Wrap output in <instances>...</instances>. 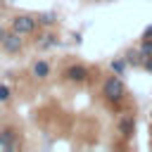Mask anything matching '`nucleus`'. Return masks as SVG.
<instances>
[{
	"instance_id": "1",
	"label": "nucleus",
	"mask_w": 152,
	"mask_h": 152,
	"mask_svg": "<svg viewBox=\"0 0 152 152\" xmlns=\"http://www.w3.org/2000/svg\"><path fill=\"white\" fill-rule=\"evenodd\" d=\"M102 97L107 102H112V104H119L126 97V86H124V81H121L119 74H112V76L104 78V83H102Z\"/></svg>"
},
{
	"instance_id": "2",
	"label": "nucleus",
	"mask_w": 152,
	"mask_h": 152,
	"mask_svg": "<svg viewBox=\"0 0 152 152\" xmlns=\"http://www.w3.org/2000/svg\"><path fill=\"white\" fill-rule=\"evenodd\" d=\"M36 28H38V19L33 14H17L12 19V31H17L21 36H31V33H36Z\"/></svg>"
},
{
	"instance_id": "3",
	"label": "nucleus",
	"mask_w": 152,
	"mask_h": 152,
	"mask_svg": "<svg viewBox=\"0 0 152 152\" xmlns=\"http://www.w3.org/2000/svg\"><path fill=\"white\" fill-rule=\"evenodd\" d=\"M2 50L7 52V55H17V52H21V48H24V38H21V33H17V31H10V33H5V38H2Z\"/></svg>"
},
{
	"instance_id": "4",
	"label": "nucleus",
	"mask_w": 152,
	"mask_h": 152,
	"mask_svg": "<svg viewBox=\"0 0 152 152\" xmlns=\"http://www.w3.org/2000/svg\"><path fill=\"white\" fill-rule=\"evenodd\" d=\"M64 78H66L69 83H86V81L90 78V71H88V66H83V64H71V66L64 69Z\"/></svg>"
},
{
	"instance_id": "5",
	"label": "nucleus",
	"mask_w": 152,
	"mask_h": 152,
	"mask_svg": "<svg viewBox=\"0 0 152 152\" xmlns=\"http://www.w3.org/2000/svg\"><path fill=\"white\" fill-rule=\"evenodd\" d=\"M116 131H119V135H121L124 140H131L133 133H135V116H133V114H124V116H119V121H116Z\"/></svg>"
},
{
	"instance_id": "6",
	"label": "nucleus",
	"mask_w": 152,
	"mask_h": 152,
	"mask_svg": "<svg viewBox=\"0 0 152 152\" xmlns=\"http://www.w3.org/2000/svg\"><path fill=\"white\" fill-rule=\"evenodd\" d=\"M0 147H2L5 152H12V150L17 147V135H14L12 128H2V131H0Z\"/></svg>"
},
{
	"instance_id": "7",
	"label": "nucleus",
	"mask_w": 152,
	"mask_h": 152,
	"mask_svg": "<svg viewBox=\"0 0 152 152\" xmlns=\"http://www.w3.org/2000/svg\"><path fill=\"white\" fill-rule=\"evenodd\" d=\"M50 71H52V66H50V62H48V59H38V62H33V66H31V74H33L38 81L48 78V76H50Z\"/></svg>"
},
{
	"instance_id": "8",
	"label": "nucleus",
	"mask_w": 152,
	"mask_h": 152,
	"mask_svg": "<svg viewBox=\"0 0 152 152\" xmlns=\"http://www.w3.org/2000/svg\"><path fill=\"white\" fill-rule=\"evenodd\" d=\"M124 59L128 62V66H142V62H145V55H142L140 50H128V52L124 55Z\"/></svg>"
},
{
	"instance_id": "9",
	"label": "nucleus",
	"mask_w": 152,
	"mask_h": 152,
	"mask_svg": "<svg viewBox=\"0 0 152 152\" xmlns=\"http://www.w3.org/2000/svg\"><path fill=\"white\" fill-rule=\"evenodd\" d=\"M36 19H38V26H52V24L57 21V14H52V12H43V14H38Z\"/></svg>"
},
{
	"instance_id": "10",
	"label": "nucleus",
	"mask_w": 152,
	"mask_h": 152,
	"mask_svg": "<svg viewBox=\"0 0 152 152\" xmlns=\"http://www.w3.org/2000/svg\"><path fill=\"white\" fill-rule=\"evenodd\" d=\"M52 45H57V36H55V33H45V36H40V40H38V48H40V50L52 48Z\"/></svg>"
},
{
	"instance_id": "11",
	"label": "nucleus",
	"mask_w": 152,
	"mask_h": 152,
	"mask_svg": "<svg viewBox=\"0 0 152 152\" xmlns=\"http://www.w3.org/2000/svg\"><path fill=\"white\" fill-rule=\"evenodd\" d=\"M126 66H128V62H126L124 57H121V59H114V62H112V71H114V74H119V76L124 74V69H126Z\"/></svg>"
},
{
	"instance_id": "12",
	"label": "nucleus",
	"mask_w": 152,
	"mask_h": 152,
	"mask_svg": "<svg viewBox=\"0 0 152 152\" xmlns=\"http://www.w3.org/2000/svg\"><path fill=\"white\" fill-rule=\"evenodd\" d=\"M138 50H140V52H142L145 57H150V55H152V38H142V40H140V48H138Z\"/></svg>"
},
{
	"instance_id": "13",
	"label": "nucleus",
	"mask_w": 152,
	"mask_h": 152,
	"mask_svg": "<svg viewBox=\"0 0 152 152\" xmlns=\"http://www.w3.org/2000/svg\"><path fill=\"white\" fill-rule=\"evenodd\" d=\"M10 86H5V83H0V102H7L10 100Z\"/></svg>"
},
{
	"instance_id": "14",
	"label": "nucleus",
	"mask_w": 152,
	"mask_h": 152,
	"mask_svg": "<svg viewBox=\"0 0 152 152\" xmlns=\"http://www.w3.org/2000/svg\"><path fill=\"white\" fill-rule=\"evenodd\" d=\"M142 69L152 74V55H150V57H145V62H142Z\"/></svg>"
},
{
	"instance_id": "15",
	"label": "nucleus",
	"mask_w": 152,
	"mask_h": 152,
	"mask_svg": "<svg viewBox=\"0 0 152 152\" xmlns=\"http://www.w3.org/2000/svg\"><path fill=\"white\" fill-rule=\"evenodd\" d=\"M142 38H152V24H150V26L142 31Z\"/></svg>"
},
{
	"instance_id": "16",
	"label": "nucleus",
	"mask_w": 152,
	"mask_h": 152,
	"mask_svg": "<svg viewBox=\"0 0 152 152\" xmlns=\"http://www.w3.org/2000/svg\"><path fill=\"white\" fill-rule=\"evenodd\" d=\"M5 33H7V31H5L2 26H0V43H2V38H5Z\"/></svg>"
},
{
	"instance_id": "17",
	"label": "nucleus",
	"mask_w": 152,
	"mask_h": 152,
	"mask_svg": "<svg viewBox=\"0 0 152 152\" xmlns=\"http://www.w3.org/2000/svg\"><path fill=\"white\" fill-rule=\"evenodd\" d=\"M0 7H2V0H0Z\"/></svg>"
}]
</instances>
